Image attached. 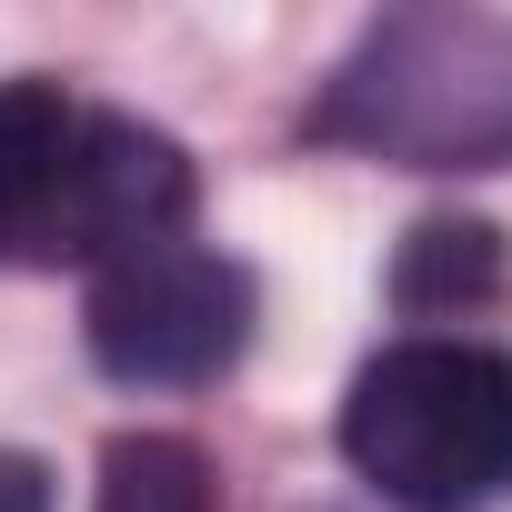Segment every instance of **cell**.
Masks as SVG:
<instances>
[{
    "label": "cell",
    "mask_w": 512,
    "mask_h": 512,
    "mask_svg": "<svg viewBox=\"0 0 512 512\" xmlns=\"http://www.w3.org/2000/svg\"><path fill=\"white\" fill-rule=\"evenodd\" d=\"M352 472L402 512H462L512 482V362L482 342H392L342 402Z\"/></svg>",
    "instance_id": "obj_1"
},
{
    "label": "cell",
    "mask_w": 512,
    "mask_h": 512,
    "mask_svg": "<svg viewBox=\"0 0 512 512\" xmlns=\"http://www.w3.org/2000/svg\"><path fill=\"white\" fill-rule=\"evenodd\" d=\"M91 512H221V492H211L201 442H181V432H121L101 452Z\"/></svg>",
    "instance_id": "obj_5"
},
{
    "label": "cell",
    "mask_w": 512,
    "mask_h": 512,
    "mask_svg": "<svg viewBox=\"0 0 512 512\" xmlns=\"http://www.w3.org/2000/svg\"><path fill=\"white\" fill-rule=\"evenodd\" d=\"M0 512H51V472L31 452H0Z\"/></svg>",
    "instance_id": "obj_7"
},
{
    "label": "cell",
    "mask_w": 512,
    "mask_h": 512,
    "mask_svg": "<svg viewBox=\"0 0 512 512\" xmlns=\"http://www.w3.org/2000/svg\"><path fill=\"white\" fill-rule=\"evenodd\" d=\"M91 362L111 382H141V392H191V382H221L251 342V272L231 251H191V241H151L131 262H111L91 282Z\"/></svg>",
    "instance_id": "obj_2"
},
{
    "label": "cell",
    "mask_w": 512,
    "mask_h": 512,
    "mask_svg": "<svg viewBox=\"0 0 512 512\" xmlns=\"http://www.w3.org/2000/svg\"><path fill=\"white\" fill-rule=\"evenodd\" d=\"M71 131H81V101L51 91V81H0V251H31L41 231V201L71 161Z\"/></svg>",
    "instance_id": "obj_4"
},
{
    "label": "cell",
    "mask_w": 512,
    "mask_h": 512,
    "mask_svg": "<svg viewBox=\"0 0 512 512\" xmlns=\"http://www.w3.org/2000/svg\"><path fill=\"white\" fill-rule=\"evenodd\" d=\"M181 211H191L181 141H161V131H141L121 111H81L71 161H61V181L41 201V231H31L21 262H101L111 272V262H131V251L171 241Z\"/></svg>",
    "instance_id": "obj_3"
},
{
    "label": "cell",
    "mask_w": 512,
    "mask_h": 512,
    "mask_svg": "<svg viewBox=\"0 0 512 512\" xmlns=\"http://www.w3.org/2000/svg\"><path fill=\"white\" fill-rule=\"evenodd\" d=\"M492 272H502V251H492L482 221H432V231H412V251H402V302L492 292Z\"/></svg>",
    "instance_id": "obj_6"
}]
</instances>
